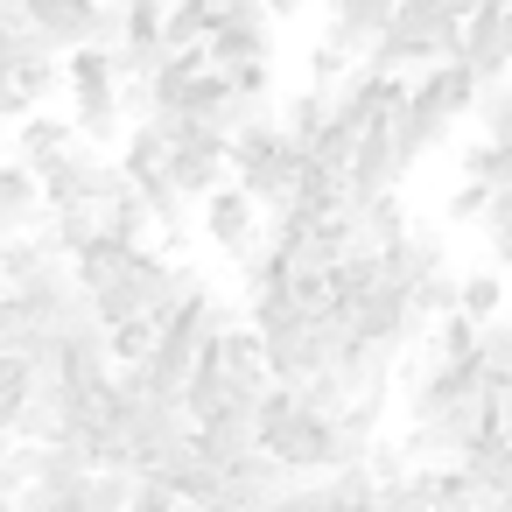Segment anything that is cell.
Listing matches in <instances>:
<instances>
[{"mask_svg":"<svg viewBox=\"0 0 512 512\" xmlns=\"http://www.w3.org/2000/svg\"><path fill=\"white\" fill-rule=\"evenodd\" d=\"M456 36H463V15L449 0H400L386 36L365 50V71H386V78H414L442 57H456Z\"/></svg>","mask_w":512,"mask_h":512,"instance_id":"cell-1","label":"cell"},{"mask_svg":"<svg viewBox=\"0 0 512 512\" xmlns=\"http://www.w3.org/2000/svg\"><path fill=\"white\" fill-rule=\"evenodd\" d=\"M225 169H232V183L274 218V211H288L295 204V183H302V148L281 134V120L267 113V120H253V127H239L232 141H225Z\"/></svg>","mask_w":512,"mask_h":512,"instance_id":"cell-2","label":"cell"},{"mask_svg":"<svg viewBox=\"0 0 512 512\" xmlns=\"http://www.w3.org/2000/svg\"><path fill=\"white\" fill-rule=\"evenodd\" d=\"M64 92H71V127L92 141V148H113L127 134V113H120V71H113V50H71L64 57Z\"/></svg>","mask_w":512,"mask_h":512,"instance_id":"cell-3","label":"cell"},{"mask_svg":"<svg viewBox=\"0 0 512 512\" xmlns=\"http://www.w3.org/2000/svg\"><path fill=\"white\" fill-rule=\"evenodd\" d=\"M43 211H106V197L113 190H127V176H120V162L106 155V148H92V141H78L64 162H50L43 176Z\"/></svg>","mask_w":512,"mask_h":512,"instance_id":"cell-4","label":"cell"},{"mask_svg":"<svg viewBox=\"0 0 512 512\" xmlns=\"http://www.w3.org/2000/svg\"><path fill=\"white\" fill-rule=\"evenodd\" d=\"M22 22L57 50V57H71V50H113L120 43V22H113V8L106 0H29L22 8Z\"/></svg>","mask_w":512,"mask_h":512,"instance_id":"cell-5","label":"cell"},{"mask_svg":"<svg viewBox=\"0 0 512 512\" xmlns=\"http://www.w3.org/2000/svg\"><path fill=\"white\" fill-rule=\"evenodd\" d=\"M197 211H204V239H211L232 267H239V260H253V253L267 246V211H260L239 183H218Z\"/></svg>","mask_w":512,"mask_h":512,"instance_id":"cell-6","label":"cell"},{"mask_svg":"<svg viewBox=\"0 0 512 512\" xmlns=\"http://www.w3.org/2000/svg\"><path fill=\"white\" fill-rule=\"evenodd\" d=\"M407 99L442 127V141L456 134V127H470V106H477V78L456 64V57H442V64H428V71H414L407 78Z\"/></svg>","mask_w":512,"mask_h":512,"instance_id":"cell-7","label":"cell"},{"mask_svg":"<svg viewBox=\"0 0 512 512\" xmlns=\"http://www.w3.org/2000/svg\"><path fill=\"white\" fill-rule=\"evenodd\" d=\"M505 15H512V0H477V8L463 15V36H456V64L491 85L505 78Z\"/></svg>","mask_w":512,"mask_h":512,"instance_id":"cell-8","label":"cell"},{"mask_svg":"<svg viewBox=\"0 0 512 512\" xmlns=\"http://www.w3.org/2000/svg\"><path fill=\"white\" fill-rule=\"evenodd\" d=\"M379 260H386V281L414 295L421 281L449 274V239H442V232H428V225H407V239H400V246H386Z\"/></svg>","mask_w":512,"mask_h":512,"instance_id":"cell-9","label":"cell"},{"mask_svg":"<svg viewBox=\"0 0 512 512\" xmlns=\"http://www.w3.org/2000/svg\"><path fill=\"white\" fill-rule=\"evenodd\" d=\"M8 141H15V162L29 169V176H43L50 162H64L85 134L71 127V120H57V113H29V120H15L8 127Z\"/></svg>","mask_w":512,"mask_h":512,"instance_id":"cell-10","label":"cell"},{"mask_svg":"<svg viewBox=\"0 0 512 512\" xmlns=\"http://www.w3.org/2000/svg\"><path fill=\"white\" fill-rule=\"evenodd\" d=\"M57 260H64V246H57L50 225H29V232H8V239H0V281H8V288H22L29 274H43V267H57Z\"/></svg>","mask_w":512,"mask_h":512,"instance_id":"cell-11","label":"cell"},{"mask_svg":"<svg viewBox=\"0 0 512 512\" xmlns=\"http://www.w3.org/2000/svg\"><path fill=\"white\" fill-rule=\"evenodd\" d=\"M29 225H43V183L22 162H0V239Z\"/></svg>","mask_w":512,"mask_h":512,"instance_id":"cell-12","label":"cell"},{"mask_svg":"<svg viewBox=\"0 0 512 512\" xmlns=\"http://www.w3.org/2000/svg\"><path fill=\"white\" fill-rule=\"evenodd\" d=\"M99 232H106V239H120V246H155V239H162V225H155V211L141 204V190H134V183L106 197Z\"/></svg>","mask_w":512,"mask_h":512,"instance_id":"cell-13","label":"cell"},{"mask_svg":"<svg viewBox=\"0 0 512 512\" xmlns=\"http://www.w3.org/2000/svg\"><path fill=\"white\" fill-rule=\"evenodd\" d=\"M274 120H281V134H288L295 148H309V141L330 127V85H295V92L274 106Z\"/></svg>","mask_w":512,"mask_h":512,"instance_id":"cell-14","label":"cell"},{"mask_svg":"<svg viewBox=\"0 0 512 512\" xmlns=\"http://www.w3.org/2000/svg\"><path fill=\"white\" fill-rule=\"evenodd\" d=\"M456 470L477 484V498H512V435H484Z\"/></svg>","mask_w":512,"mask_h":512,"instance_id":"cell-15","label":"cell"},{"mask_svg":"<svg viewBox=\"0 0 512 512\" xmlns=\"http://www.w3.org/2000/svg\"><path fill=\"white\" fill-rule=\"evenodd\" d=\"M218 29V0H169L162 15V50H204Z\"/></svg>","mask_w":512,"mask_h":512,"instance_id":"cell-16","label":"cell"},{"mask_svg":"<svg viewBox=\"0 0 512 512\" xmlns=\"http://www.w3.org/2000/svg\"><path fill=\"white\" fill-rule=\"evenodd\" d=\"M113 22H120V43L113 50H162V15L169 0H106Z\"/></svg>","mask_w":512,"mask_h":512,"instance_id":"cell-17","label":"cell"},{"mask_svg":"<svg viewBox=\"0 0 512 512\" xmlns=\"http://www.w3.org/2000/svg\"><path fill=\"white\" fill-rule=\"evenodd\" d=\"M505 295H512V281H505L498 267L456 274V309H463L470 323H498V316H505Z\"/></svg>","mask_w":512,"mask_h":512,"instance_id":"cell-18","label":"cell"},{"mask_svg":"<svg viewBox=\"0 0 512 512\" xmlns=\"http://www.w3.org/2000/svg\"><path fill=\"white\" fill-rule=\"evenodd\" d=\"M477 239H484L491 267H498V274H512V183L484 197V211H477Z\"/></svg>","mask_w":512,"mask_h":512,"instance_id":"cell-19","label":"cell"},{"mask_svg":"<svg viewBox=\"0 0 512 512\" xmlns=\"http://www.w3.org/2000/svg\"><path fill=\"white\" fill-rule=\"evenodd\" d=\"M470 134H477V141H512V78H491V85H477Z\"/></svg>","mask_w":512,"mask_h":512,"instance_id":"cell-20","label":"cell"},{"mask_svg":"<svg viewBox=\"0 0 512 512\" xmlns=\"http://www.w3.org/2000/svg\"><path fill=\"white\" fill-rule=\"evenodd\" d=\"M379 512H435V470H400L379 484Z\"/></svg>","mask_w":512,"mask_h":512,"instance_id":"cell-21","label":"cell"},{"mask_svg":"<svg viewBox=\"0 0 512 512\" xmlns=\"http://www.w3.org/2000/svg\"><path fill=\"white\" fill-rule=\"evenodd\" d=\"M106 351H113V365H141V358L155 351V323H148V316L113 323V330H106Z\"/></svg>","mask_w":512,"mask_h":512,"instance_id":"cell-22","label":"cell"},{"mask_svg":"<svg viewBox=\"0 0 512 512\" xmlns=\"http://www.w3.org/2000/svg\"><path fill=\"white\" fill-rule=\"evenodd\" d=\"M127 512H183V498H176V484H162L155 470H134V498H127Z\"/></svg>","mask_w":512,"mask_h":512,"instance_id":"cell-23","label":"cell"},{"mask_svg":"<svg viewBox=\"0 0 512 512\" xmlns=\"http://www.w3.org/2000/svg\"><path fill=\"white\" fill-rule=\"evenodd\" d=\"M344 71H351V57H344L330 36H316V43H309V85H337Z\"/></svg>","mask_w":512,"mask_h":512,"instance_id":"cell-24","label":"cell"},{"mask_svg":"<svg viewBox=\"0 0 512 512\" xmlns=\"http://www.w3.org/2000/svg\"><path fill=\"white\" fill-rule=\"evenodd\" d=\"M484 197H491V190L463 176V183L449 190V204H442V211H449V225H477V211H484Z\"/></svg>","mask_w":512,"mask_h":512,"instance_id":"cell-25","label":"cell"},{"mask_svg":"<svg viewBox=\"0 0 512 512\" xmlns=\"http://www.w3.org/2000/svg\"><path fill=\"white\" fill-rule=\"evenodd\" d=\"M302 8H309V0H267V15H274V22H288V15H302Z\"/></svg>","mask_w":512,"mask_h":512,"instance_id":"cell-26","label":"cell"},{"mask_svg":"<svg viewBox=\"0 0 512 512\" xmlns=\"http://www.w3.org/2000/svg\"><path fill=\"white\" fill-rule=\"evenodd\" d=\"M8 449H15V414L0 407V456H8Z\"/></svg>","mask_w":512,"mask_h":512,"instance_id":"cell-27","label":"cell"},{"mask_svg":"<svg viewBox=\"0 0 512 512\" xmlns=\"http://www.w3.org/2000/svg\"><path fill=\"white\" fill-rule=\"evenodd\" d=\"M477 512H512V498H477Z\"/></svg>","mask_w":512,"mask_h":512,"instance_id":"cell-28","label":"cell"},{"mask_svg":"<svg viewBox=\"0 0 512 512\" xmlns=\"http://www.w3.org/2000/svg\"><path fill=\"white\" fill-rule=\"evenodd\" d=\"M505 78H512V15H505Z\"/></svg>","mask_w":512,"mask_h":512,"instance_id":"cell-29","label":"cell"},{"mask_svg":"<svg viewBox=\"0 0 512 512\" xmlns=\"http://www.w3.org/2000/svg\"><path fill=\"white\" fill-rule=\"evenodd\" d=\"M449 8H456V15H470V8H477V0H449Z\"/></svg>","mask_w":512,"mask_h":512,"instance_id":"cell-30","label":"cell"},{"mask_svg":"<svg viewBox=\"0 0 512 512\" xmlns=\"http://www.w3.org/2000/svg\"><path fill=\"white\" fill-rule=\"evenodd\" d=\"M505 316H512V295H505Z\"/></svg>","mask_w":512,"mask_h":512,"instance_id":"cell-31","label":"cell"},{"mask_svg":"<svg viewBox=\"0 0 512 512\" xmlns=\"http://www.w3.org/2000/svg\"><path fill=\"white\" fill-rule=\"evenodd\" d=\"M0 295H8V281H0Z\"/></svg>","mask_w":512,"mask_h":512,"instance_id":"cell-32","label":"cell"},{"mask_svg":"<svg viewBox=\"0 0 512 512\" xmlns=\"http://www.w3.org/2000/svg\"><path fill=\"white\" fill-rule=\"evenodd\" d=\"M0 29H8V22H0Z\"/></svg>","mask_w":512,"mask_h":512,"instance_id":"cell-33","label":"cell"}]
</instances>
